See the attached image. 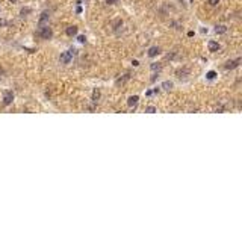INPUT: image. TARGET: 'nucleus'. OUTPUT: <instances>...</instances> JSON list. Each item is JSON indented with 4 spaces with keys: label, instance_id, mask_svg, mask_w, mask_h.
Instances as JSON below:
<instances>
[{
    "label": "nucleus",
    "instance_id": "obj_1",
    "mask_svg": "<svg viewBox=\"0 0 242 227\" xmlns=\"http://www.w3.org/2000/svg\"><path fill=\"white\" fill-rule=\"evenodd\" d=\"M38 35H39V38H43V39H50V38L53 36V32H52V29H50L48 26H43V27H39Z\"/></svg>",
    "mask_w": 242,
    "mask_h": 227
},
{
    "label": "nucleus",
    "instance_id": "obj_2",
    "mask_svg": "<svg viewBox=\"0 0 242 227\" xmlns=\"http://www.w3.org/2000/svg\"><path fill=\"white\" fill-rule=\"evenodd\" d=\"M73 56H74V52L73 50H67V52H64L62 55H61V62L62 64H70L71 62V59H73Z\"/></svg>",
    "mask_w": 242,
    "mask_h": 227
},
{
    "label": "nucleus",
    "instance_id": "obj_3",
    "mask_svg": "<svg viewBox=\"0 0 242 227\" xmlns=\"http://www.w3.org/2000/svg\"><path fill=\"white\" fill-rule=\"evenodd\" d=\"M12 100H14V94H12V91H5L3 92V104H11Z\"/></svg>",
    "mask_w": 242,
    "mask_h": 227
},
{
    "label": "nucleus",
    "instance_id": "obj_4",
    "mask_svg": "<svg viewBox=\"0 0 242 227\" xmlns=\"http://www.w3.org/2000/svg\"><path fill=\"white\" fill-rule=\"evenodd\" d=\"M239 64H241V58H238V59H235V61H229L224 67H226V70H233V68L238 67Z\"/></svg>",
    "mask_w": 242,
    "mask_h": 227
},
{
    "label": "nucleus",
    "instance_id": "obj_5",
    "mask_svg": "<svg viewBox=\"0 0 242 227\" xmlns=\"http://www.w3.org/2000/svg\"><path fill=\"white\" fill-rule=\"evenodd\" d=\"M138 100H139L138 95H132V97H129V100H127V104H129L130 108H135V106L138 104Z\"/></svg>",
    "mask_w": 242,
    "mask_h": 227
},
{
    "label": "nucleus",
    "instance_id": "obj_6",
    "mask_svg": "<svg viewBox=\"0 0 242 227\" xmlns=\"http://www.w3.org/2000/svg\"><path fill=\"white\" fill-rule=\"evenodd\" d=\"M159 53H161V49H159V47H156V45H154V47H151L150 50H148V56H150V58H156Z\"/></svg>",
    "mask_w": 242,
    "mask_h": 227
},
{
    "label": "nucleus",
    "instance_id": "obj_7",
    "mask_svg": "<svg viewBox=\"0 0 242 227\" xmlns=\"http://www.w3.org/2000/svg\"><path fill=\"white\" fill-rule=\"evenodd\" d=\"M65 34L68 35V36H74V35L77 34V27L76 26H70V27L65 29Z\"/></svg>",
    "mask_w": 242,
    "mask_h": 227
},
{
    "label": "nucleus",
    "instance_id": "obj_8",
    "mask_svg": "<svg viewBox=\"0 0 242 227\" xmlns=\"http://www.w3.org/2000/svg\"><path fill=\"white\" fill-rule=\"evenodd\" d=\"M209 50H210V52H218L219 44L217 41H209Z\"/></svg>",
    "mask_w": 242,
    "mask_h": 227
},
{
    "label": "nucleus",
    "instance_id": "obj_9",
    "mask_svg": "<svg viewBox=\"0 0 242 227\" xmlns=\"http://www.w3.org/2000/svg\"><path fill=\"white\" fill-rule=\"evenodd\" d=\"M215 32H217L218 35H222V34H226V32H227V27H226V26H222V24H221V26H217V27H215Z\"/></svg>",
    "mask_w": 242,
    "mask_h": 227
},
{
    "label": "nucleus",
    "instance_id": "obj_10",
    "mask_svg": "<svg viewBox=\"0 0 242 227\" xmlns=\"http://www.w3.org/2000/svg\"><path fill=\"white\" fill-rule=\"evenodd\" d=\"M48 20V12H43L41 17H39V24H44Z\"/></svg>",
    "mask_w": 242,
    "mask_h": 227
},
{
    "label": "nucleus",
    "instance_id": "obj_11",
    "mask_svg": "<svg viewBox=\"0 0 242 227\" xmlns=\"http://www.w3.org/2000/svg\"><path fill=\"white\" fill-rule=\"evenodd\" d=\"M98 99H100V91L94 90V91H92V102H97Z\"/></svg>",
    "mask_w": 242,
    "mask_h": 227
},
{
    "label": "nucleus",
    "instance_id": "obj_12",
    "mask_svg": "<svg viewBox=\"0 0 242 227\" xmlns=\"http://www.w3.org/2000/svg\"><path fill=\"white\" fill-rule=\"evenodd\" d=\"M162 88L167 90V91H170L171 88H173V83H171V82H163V83H162Z\"/></svg>",
    "mask_w": 242,
    "mask_h": 227
},
{
    "label": "nucleus",
    "instance_id": "obj_13",
    "mask_svg": "<svg viewBox=\"0 0 242 227\" xmlns=\"http://www.w3.org/2000/svg\"><path fill=\"white\" fill-rule=\"evenodd\" d=\"M145 112L154 114V112H156V108H154V106H148V108H145Z\"/></svg>",
    "mask_w": 242,
    "mask_h": 227
},
{
    "label": "nucleus",
    "instance_id": "obj_14",
    "mask_svg": "<svg viewBox=\"0 0 242 227\" xmlns=\"http://www.w3.org/2000/svg\"><path fill=\"white\" fill-rule=\"evenodd\" d=\"M215 76H217V73H215V71H209L208 74H206V77H208V79H215Z\"/></svg>",
    "mask_w": 242,
    "mask_h": 227
},
{
    "label": "nucleus",
    "instance_id": "obj_15",
    "mask_svg": "<svg viewBox=\"0 0 242 227\" xmlns=\"http://www.w3.org/2000/svg\"><path fill=\"white\" fill-rule=\"evenodd\" d=\"M30 12H32V9H30V8H23V9H21V15H26V14H30Z\"/></svg>",
    "mask_w": 242,
    "mask_h": 227
},
{
    "label": "nucleus",
    "instance_id": "obj_16",
    "mask_svg": "<svg viewBox=\"0 0 242 227\" xmlns=\"http://www.w3.org/2000/svg\"><path fill=\"white\" fill-rule=\"evenodd\" d=\"M218 3H219V0H209V5H212V6H215Z\"/></svg>",
    "mask_w": 242,
    "mask_h": 227
},
{
    "label": "nucleus",
    "instance_id": "obj_17",
    "mask_svg": "<svg viewBox=\"0 0 242 227\" xmlns=\"http://www.w3.org/2000/svg\"><path fill=\"white\" fill-rule=\"evenodd\" d=\"M159 64H151V70H159Z\"/></svg>",
    "mask_w": 242,
    "mask_h": 227
},
{
    "label": "nucleus",
    "instance_id": "obj_18",
    "mask_svg": "<svg viewBox=\"0 0 242 227\" xmlns=\"http://www.w3.org/2000/svg\"><path fill=\"white\" fill-rule=\"evenodd\" d=\"M77 39H79V43H85V39H86V38H85L83 35H80V36H79Z\"/></svg>",
    "mask_w": 242,
    "mask_h": 227
},
{
    "label": "nucleus",
    "instance_id": "obj_19",
    "mask_svg": "<svg viewBox=\"0 0 242 227\" xmlns=\"http://www.w3.org/2000/svg\"><path fill=\"white\" fill-rule=\"evenodd\" d=\"M116 2H118V0H106L107 5H114V3H116Z\"/></svg>",
    "mask_w": 242,
    "mask_h": 227
},
{
    "label": "nucleus",
    "instance_id": "obj_20",
    "mask_svg": "<svg viewBox=\"0 0 242 227\" xmlns=\"http://www.w3.org/2000/svg\"><path fill=\"white\" fill-rule=\"evenodd\" d=\"M0 24H5V21H3V20H0Z\"/></svg>",
    "mask_w": 242,
    "mask_h": 227
},
{
    "label": "nucleus",
    "instance_id": "obj_21",
    "mask_svg": "<svg viewBox=\"0 0 242 227\" xmlns=\"http://www.w3.org/2000/svg\"><path fill=\"white\" fill-rule=\"evenodd\" d=\"M11 2H12V3H15V2H18V0H11Z\"/></svg>",
    "mask_w": 242,
    "mask_h": 227
},
{
    "label": "nucleus",
    "instance_id": "obj_22",
    "mask_svg": "<svg viewBox=\"0 0 242 227\" xmlns=\"http://www.w3.org/2000/svg\"><path fill=\"white\" fill-rule=\"evenodd\" d=\"M2 73H3V70H2V68H0V74H2Z\"/></svg>",
    "mask_w": 242,
    "mask_h": 227
}]
</instances>
